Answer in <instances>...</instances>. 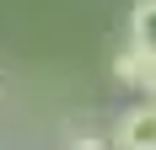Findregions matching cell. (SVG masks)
I'll return each instance as SVG.
<instances>
[{"label": "cell", "mask_w": 156, "mask_h": 150, "mask_svg": "<svg viewBox=\"0 0 156 150\" xmlns=\"http://www.w3.org/2000/svg\"><path fill=\"white\" fill-rule=\"evenodd\" d=\"M145 70H151V54H140L135 43H124L119 54H113V80H119V86L145 91Z\"/></svg>", "instance_id": "2"}, {"label": "cell", "mask_w": 156, "mask_h": 150, "mask_svg": "<svg viewBox=\"0 0 156 150\" xmlns=\"http://www.w3.org/2000/svg\"><path fill=\"white\" fill-rule=\"evenodd\" d=\"M113 150H156V102L140 97L135 107H124L113 118Z\"/></svg>", "instance_id": "1"}, {"label": "cell", "mask_w": 156, "mask_h": 150, "mask_svg": "<svg viewBox=\"0 0 156 150\" xmlns=\"http://www.w3.org/2000/svg\"><path fill=\"white\" fill-rule=\"evenodd\" d=\"M140 54H156V0H135V11H129V38Z\"/></svg>", "instance_id": "3"}, {"label": "cell", "mask_w": 156, "mask_h": 150, "mask_svg": "<svg viewBox=\"0 0 156 150\" xmlns=\"http://www.w3.org/2000/svg\"><path fill=\"white\" fill-rule=\"evenodd\" d=\"M70 150H113V139H97V134H76Z\"/></svg>", "instance_id": "4"}, {"label": "cell", "mask_w": 156, "mask_h": 150, "mask_svg": "<svg viewBox=\"0 0 156 150\" xmlns=\"http://www.w3.org/2000/svg\"><path fill=\"white\" fill-rule=\"evenodd\" d=\"M145 97L156 102V54H151V70H145Z\"/></svg>", "instance_id": "5"}]
</instances>
